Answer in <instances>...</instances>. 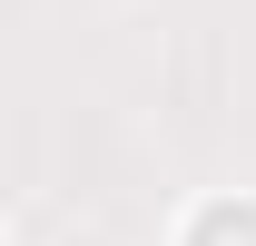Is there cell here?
Returning a JSON list of instances; mask_svg holds the SVG:
<instances>
[{
  "label": "cell",
  "instance_id": "6da1fadb",
  "mask_svg": "<svg viewBox=\"0 0 256 246\" xmlns=\"http://www.w3.org/2000/svg\"><path fill=\"white\" fill-rule=\"evenodd\" d=\"M197 246H256V207H207Z\"/></svg>",
  "mask_w": 256,
  "mask_h": 246
}]
</instances>
